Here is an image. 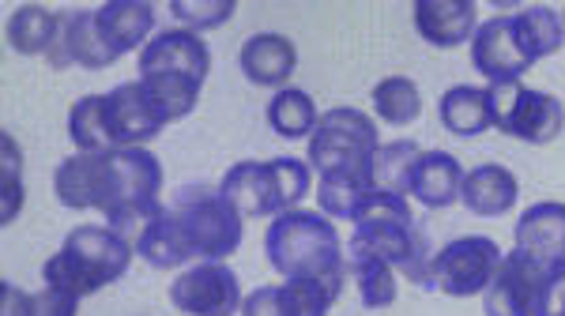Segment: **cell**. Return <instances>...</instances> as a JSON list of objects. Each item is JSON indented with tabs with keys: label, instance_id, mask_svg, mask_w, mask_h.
Instances as JSON below:
<instances>
[{
	"label": "cell",
	"instance_id": "obj_6",
	"mask_svg": "<svg viewBox=\"0 0 565 316\" xmlns=\"http://www.w3.org/2000/svg\"><path fill=\"white\" fill-rule=\"evenodd\" d=\"M181 230H185L189 246H193L196 260H226L242 249L245 238V215L226 200L218 188L185 185L174 196V207Z\"/></svg>",
	"mask_w": 565,
	"mask_h": 316
},
{
	"label": "cell",
	"instance_id": "obj_2",
	"mask_svg": "<svg viewBox=\"0 0 565 316\" xmlns=\"http://www.w3.org/2000/svg\"><path fill=\"white\" fill-rule=\"evenodd\" d=\"M264 257L282 279H348L340 230L321 211H282L264 233Z\"/></svg>",
	"mask_w": 565,
	"mask_h": 316
},
{
	"label": "cell",
	"instance_id": "obj_32",
	"mask_svg": "<svg viewBox=\"0 0 565 316\" xmlns=\"http://www.w3.org/2000/svg\"><path fill=\"white\" fill-rule=\"evenodd\" d=\"M279 291L287 316H328L343 294V279H282Z\"/></svg>",
	"mask_w": 565,
	"mask_h": 316
},
{
	"label": "cell",
	"instance_id": "obj_23",
	"mask_svg": "<svg viewBox=\"0 0 565 316\" xmlns=\"http://www.w3.org/2000/svg\"><path fill=\"white\" fill-rule=\"evenodd\" d=\"M95 23L109 50L125 57L136 45H148V34L154 31V4L148 0H109L95 12Z\"/></svg>",
	"mask_w": 565,
	"mask_h": 316
},
{
	"label": "cell",
	"instance_id": "obj_13",
	"mask_svg": "<svg viewBox=\"0 0 565 316\" xmlns=\"http://www.w3.org/2000/svg\"><path fill=\"white\" fill-rule=\"evenodd\" d=\"M106 124H109L114 148H148L154 135L167 129V121H162L159 110L151 106V98L140 79H129V84H117L109 90Z\"/></svg>",
	"mask_w": 565,
	"mask_h": 316
},
{
	"label": "cell",
	"instance_id": "obj_22",
	"mask_svg": "<svg viewBox=\"0 0 565 316\" xmlns=\"http://www.w3.org/2000/svg\"><path fill=\"white\" fill-rule=\"evenodd\" d=\"M136 257H143V264H151L154 271H174L185 268L193 257L185 230H181L178 215L170 207L154 211L148 222L140 226V238H136Z\"/></svg>",
	"mask_w": 565,
	"mask_h": 316
},
{
	"label": "cell",
	"instance_id": "obj_34",
	"mask_svg": "<svg viewBox=\"0 0 565 316\" xmlns=\"http://www.w3.org/2000/svg\"><path fill=\"white\" fill-rule=\"evenodd\" d=\"M423 151L415 148L412 140H396V143H381L377 155H373V188L381 193H399L407 196V181H412V166Z\"/></svg>",
	"mask_w": 565,
	"mask_h": 316
},
{
	"label": "cell",
	"instance_id": "obj_35",
	"mask_svg": "<svg viewBox=\"0 0 565 316\" xmlns=\"http://www.w3.org/2000/svg\"><path fill=\"white\" fill-rule=\"evenodd\" d=\"M0 151H4V166H0V196H4V207H0V219H4V226H12L23 211L26 188H23V151L8 129L0 132Z\"/></svg>",
	"mask_w": 565,
	"mask_h": 316
},
{
	"label": "cell",
	"instance_id": "obj_25",
	"mask_svg": "<svg viewBox=\"0 0 565 316\" xmlns=\"http://www.w3.org/2000/svg\"><path fill=\"white\" fill-rule=\"evenodd\" d=\"M437 117H441L445 132L460 135V140H476L490 129V102L487 87L476 84H457L437 98Z\"/></svg>",
	"mask_w": 565,
	"mask_h": 316
},
{
	"label": "cell",
	"instance_id": "obj_14",
	"mask_svg": "<svg viewBox=\"0 0 565 316\" xmlns=\"http://www.w3.org/2000/svg\"><path fill=\"white\" fill-rule=\"evenodd\" d=\"M471 68L479 76H487L490 84H509L521 79L532 68V57L524 53V45L516 42L513 20L509 15H494V20L479 23L476 39H471Z\"/></svg>",
	"mask_w": 565,
	"mask_h": 316
},
{
	"label": "cell",
	"instance_id": "obj_20",
	"mask_svg": "<svg viewBox=\"0 0 565 316\" xmlns=\"http://www.w3.org/2000/svg\"><path fill=\"white\" fill-rule=\"evenodd\" d=\"M516 200H521V181L501 162H482L463 174L460 204L479 219H498V215L513 211Z\"/></svg>",
	"mask_w": 565,
	"mask_h": 316
},
{
	"label": "cell",
	"instance_id": "obj_3",
	"mask_svg": "<svg viewBox=\"0 0 565 316\" xmlns=\"http://www.w3.org/2000/svg\"><path fill=\"white\" fill-rule=\"evenodd\" d=\"M132 252L136 246H129V238L114 226H76L61 241V249L42 264V279L45 286L90 297L106 291L109 283H117V279H125Z\"/></svg>",
	"mask_w": 565,
	"mask_h": 316
},
{
	"label": "cell",
	"instance_id": "obj_36",
	"mask_svg": "<svg viewBox=\"0 0 565 316\" xmlns=\"http://www.w3.org/2000/svg\"><path fill=\"white\" fill-rule=\"evenodd\" d=\"M234 12H238V0H170V15L193 34L226 26Z\"/></svg>",
	"mask_w": 565,
	"mask_h": 316
},
{
	"label": "cell",
	"instance_id": "obj_27",
	"mask_svg": "<svg viewBox=\"0 0 565 316\" xmlns=\"http://www.w3.org/2000/svg\"><path fill=\"white\" fill-rule=\"evenodd\" d=\"M513 20V31H516V42L524 45V53L535 61L543 57H554V53L562 50L565 42V20L562 12H554L551 4H532V8H521L516 15H509Z\"/></svg>",
	"mask_w": 565,
	"mask_h": 316
},
{
	"label": "cell",
	"instance_id": "obj_12",
	"mask_svg": "<svg viewBox=\"0 0 565 316\" xmlns=\"http://www.w3.org/2000/svg\"><path fill=\"white\" fill-rule=\"evenodd\" d=\"M136 65H140V76L170 72V76H189L204 84L207 72H212V50L200 34L185 31V26H170V31H159L143 45Z\"/></svg>",
	"mask_w": 565,
	"mask_h": 316
},
{
	"label": "cell",
	"instance_id": "obj_29",
	"mask_svg": "<svg viewBox=\"0 0 565 316\" xmlns=\"http://www.w3.org/2000/svg\"><path fill=\"white\" fill-rule=\"evenodd\" d=\"M68 140H72V148L84 151V155H106V151H117L114 140H109V124H106V95H84L72 102Z\"/></svg>",
	"mask_w": 565,
	"mask_h": 316
},
{
	"label": "cell",
	"instance_id": "obj_4",
	"mask_svg": "<svg viewBox=\"0 0 565 316\" xmlns=\"http://www.w3.org/2000/svg\"><path fill=\"white\" fill-rule=\"evenodd\" d=\"M309 162L290 159V155H276L268 162L245 159L234 162L231 170L218 181V193L226 196L245 219H264V215H282L295 211L298 204L309 196Z\"/></svg>",
	"mask_w": 565,
	"mask_h": 316
},
{
	"label": "cell",
	"instance_id": "obj_5",
	"mask_svg": "<svg viewBox=\"0 0 565 316\" xmlns=\"http://www.w3.org/2000/svg\"><path fill=\"white\" fill-rule=\"evenodd\" d=\"M162 162L148 148H117L106 155V193L98 215L114 230H129L162 211Z\"/></svg>",
	"mask_w": 565,
	"mask_h": 316
},
{
	"label": "cell",
	"instance_id": "obj_7",
	"mask_svg": "<svg viewBox=\"0 0 565 316\" xmlns=\"http://www.w3.org/2000/svg\"><path fill=\"white\" fill-rule=\"evenodd\" d=\"M490 102V129L501 135H513L521 143H543L558 140L565 124V106L551 90H535L524 79H509V84H490L487 87Z\"/></svg>",
	"mask_w": 565,
	"mask_h": 316
},
{
	"label": "cell",
	"instance_id": "obj_8",
	"mask_svg": "<svg viewBox=\"0 0 565 316\" xmlns=\"http://www.w3.org/2000/svg\"><path fill=\"white\" fill-rule=\"evenodd\" d=\"M381 148L377 121L354 106H332L321 113L313 135H309V166L317 174L332 170H370Z\"/></svg>",
	"mask_w": 565,
	"mask_h": 316
},
{
	"label": "cell",
	"instance_id": "obj_15",
	"mask_svg": "<svg viewBox=\"0 0 565 316\" xmlns=\"http://www.w3.org/2000/svg\"><path fill=\"white\" fill-rule=\"evenodd\" d=\"M412 20L423 42L437 45V50H457L476 39L479 8L471 0H415Z\"/></svg>",
	"mask_w": 565,
	"mask_h": 316
},
{
	"label": "cell",
	"instance_id": "obj_16",
	"mask_svg": "<svg viewBox=\"0 0 565 316\" xmlns=\"http://www.w3.org/2000/svg\"><path fill=\"white\" fill-rule=\"evenodd\" d=\"M114 61H121L114 50L103 42V34H98V23H95V12H84V8H76V12H61V39H57V50L50 53V61L45 65L65 72L68 65H79V68H109Z\"/></svg>",
	"mask_w": 565,
	"mask_h": 316
},
{
	"label": "cell",
	"instance_id": "obj_18",
	"mask_svg": "<svg viewBox=\"0 0 565 316\" xmlns=\"http://www.w3.org/2000/svg\"><path fill=\"white\" fill-rule=\"evenodd\" d=\"M463 188V166L449 151H423L412 166L407 181V200L423 204L426 211H445V207L460 204Z\"/></svg>",
	"mask_w": 565,
	"mask_h": 316
},
{
	"label": "cell",
	"instance_id": "obj_21",
	"mask_svg": "<svg viewBox=\"0 0 565 316\" xmlns=\"http://www.w3.org/2000/svg\"><path fill=\"white\" fill-rule=\"evenodd\" d=\"M109 155V151H106ZM106 155H68L53 170V196L68 211H98L106 193Z\"/></svg>",
	"mask_w": 565,
	"mask_h": 316
},
{
	"label": "cell",
	"instance_id": "obj_28",
	"mask_svg": "<svg viewBox=\"0 0 565 316\" xmlns=\"http://www.w3.org/2000/svg\"><path fill=\"white\" fill-rule=\"evenodd\" d=\"M317 121H321L317 102L302 87H282L268 102V129L276 132L279 140H309Z\"/></svg>",
	"mask_w": 565,
	"mask_h": 316
},
{
	"label": "cell",
	"instance_id": "obj_37",
	"mask_svg": "<svg viewBox=\"0 0 565 316\" xmlns=\"http://www.w3.org/2000/svg\"><path fill=\"white\" fill-rule=\"evenodd\" d=\"M535 316H565V264L546 268L540 302H535Z\"/></svg>",
	"mask_w": 565,
	"mask_h": 316
},
{
	"label": "cell",
	"instance_id": "obj_26",
	"mask_svg": "<svg viewBox=\"0 0 565 316\" xmlns=\"http://www.w3.org/2000/svg\"><path fill=\"white\" fill-rule=\"evenodd\" d=\"M370 193H373L370 170H332L317 185V207H321V215H328V219L354 222V215H359V207Z\"/></svg>",
	"mask_w": 565,
	"mask_h": 316
},
{
	"label": "cell",
	"instance_id": "obj_17",
	"mask_svg": "<svg viewBox=\"0 0 565 316\" xmlns=\"http://www.w3.org/2000/svg\"><path fill=\"white\" fill-rule=\"evenodd\" d=\"M238 65H242V76L249 79L253 87H276L282 90L290 84L298 68V50L287 34L279 31H260V34H249L242 42V53H238Z\"/></svg>",
	"mask_w": 565,
	"mask_h": 316
},
{
	"label": "cell",
	"instance_id": "obj_33",
	"mask_svg": "<svg viewBox=\"0 0 565 316\" xmlns=\"http://www.w3.org/2000/svg\"><path fill=\"white\" fill-rule=\"evenodd\" d=\"M348 271L354 275L359 297L366 309H388L396 302L399 286H396V268L385 264L377 257H348Z\"/></svg>",
	"mask_w": 565,
	"mask_h": 316
},
{
	"label": "cell",
	"instance_id": "obj_11",
	"mask_svg": "<svg viewBox=\"0 0 565 316\" xmlns=\"http://www.w3.org/2000/svg\"><path fill=\"white\" fill-rule=\"evenodd\" d=\"M546 268L527 252L513 249L501 257V264L482 294V316H535V302L543 291Z\"/></svg>",
	"mask_w": 565,
	"mask_h": 316
},
{
	"label": "cell",
	"instance_id": "obj_19",
	"mask_svg": "<svg viewBox=\"0 0 565 316\" xmlns=\"http://www.w3.org/2000/svg\"><path fill=\"white\" fill-rule=\"evenodd\" d=\"M516 249L540 260L543 268L565 264V204L540 200L516 219Z\"/></svg>",
	"mask_w": 565,
	"mask_h": 316
},
{
	"label": "cell",
	"instance_id": "obj_10",
	"mask_svg": "<svg viewBox=\"0 0 565 316\" xmlns=\"http://www.w3.org/2000/svg\"><path fill=\"white\" fill-rule=\"evenodd\" d=\"M242 283L226 260H200L170 286V305L185 316H234L242 313Z\"/></svg>",
	"mask_w": 565,
	"mask_h": 316
},
{
	"label": "cell",
	"instance_id": "obj_40",
	"mask_svg": "<svg viewBox=\"0 0 565 316\" xmlns=\"http://www.w3.org/2000/svg\"><path fill=\"white\" fill-rule=\"evenodd\" d=\"M0 316H39V297L4 279L0 283Z\"/></svg>",
	"mask_w": 565,
	"mask_h": 316
},
{
	"label": "cell",
	"instance_id": "obj_31",
	"mask_svg": "<svg viewBox=\"0 0 565 316\" xmlns=\"http://www.w3.org/2000/svg\"><path fill=\"white\" fill-rule=\"evenodd\" d=\"M140 84H143V90H148L151 106L159 110V117L167 124L185 121V117L196 110L200 90H204V84H196V79L170 76V72H159V76H140Z\"/></svg>",
	"mask_w": 565,
	"mask_h": 316
},
{
	"label": "cell",
	"instance_id": "obj_41",
	"mask_svg": "<svg viewBox=\"0 0 565 316\" xmlns=\"http://www.w3.org/2000/svg\"><path fill=\"white\" fill-rule=\"evenodd\" d=\"M562 20H565V12H562Z\"/></svg>",
	"mask_w": 565,
	"mask_h": 316
},
{
	"label": "cell",
	"instance_id": "obj_38",
	"mask_svg": "<svg viewBox=\"0 0 565 316\" xmlns=\"http://www.w3.org/2000/svg\"><path fill=\"white\" fill-rule=\"evenodd\" d=\"M242 316H287V309H282V291L279 286H260V291L245 294Z\"/></svg>",
	"mask_w": 565,
	"mask_h": 316
},
{
	"label": "cell",
	"instance_id": "obj_24",
	"mask_svg": "<svg viewBox=\"0 0 565 316\" xmlns=\"http://www.w3.org/2000/svg\"><path fill=\"white\" fill-rule=\"evenodd\" d=\"M4 39L20 57L50 61V53L57 50L61 39V12H50L45 4H20L8 15Z\"/></svg>",
	"mask_w": 565,
	"mask_h": 316
},
{
	"label": "cell",
	"instance_id": "obj_30",
	"mask_svg": "<svg viewBox=\"0 0 565 316\" xmlns=\"http://www.w3.org/2000/svg\"><path fill=\"white\" fill-rule=\"evenodd\" d=\"M370 102L377 121L392 124V129H407V124H415L423 117V90L407 76H385L370 90Z\"/></svg>",
	"mask_w": 565,
	"mask_h": 316
},
{
	"label": "cell",
	"instance_id": "obj_9",
	"mask_svg": "<svg viewBox=\"0 0 565 316\" xmlns=\"http://www.w3.org/2000/svg\"><path fill=\"white\" fill-rule=\"evenodd\" d=\"M501 257L505 252L498 249V241L482 238V233H463V238L445 241L430 257V291H441L449 297L487 294Z\"/></svg>",
	"mask_w": 565,
	"mask_h": 316
},
{
	"label": "cell",
	"instance_id": "obj_39",
	"mask_svg": "<svg viewBox=\"0 0 565 316\" xmlns=\"http://www.w3.org/2000/svg\"><path fill=\"white\" fill-rule=\"evenodd\" d=\"M34 297H39V316H76L79 302H84V297L57 291V286H42Z\"/></svg>",
	"mask_w": 565,
	"mask_h": 316
},
{
	"label": "cell",
	"instance_id": "obj_1",
	"mask_svg": "<svg viewBox=\"0 0 565 316\" xmlns=\"http://www.w3.org/2000/svg\"><path fill=\"white\" fill-rule=\"evenodd\" d=\"M351 257H377L399 271L404 279H412L415 286L430 291V238L415 222L412 204L399 193H373L362 200L359 215H354V233H351Z\"/></svg>",
	"mask_w": 565,
	"mask_h": 316
}]
</instances>
